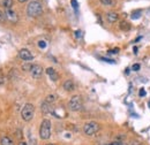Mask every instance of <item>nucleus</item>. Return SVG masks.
Here are the masks:
<instances>
[{"mask_svg":"<svg viewBox=\"0 0 150 145\" xmlns=\"http://www.w3.org/2000/svg\"><path fill=\"white\" fill-rule=\"evenodd\" d=\"M5 15H6V19H7L8 21L13 22V23H16V22H18V20H19L16 12H15V11H13L12 8L6 9V11H5Z\"/></svg>","mask_w":150,"mask_h":145,"instance_id":"6","label":"nucleus"},{"mask_svg":"<svg viewBox=\"0 0 150 145\" xmlns=\"http://www.w3.org/2000/svg\"><path fill=\"white\" fill-rule=\"evenodd\" d=\"M19 145H28V144H27L26 142H20V143H19Z\"/></svg>","mask_w":150,"mask_h":145,"instance_id":"30","label":"nucleus"},{"mask_svg":"<svg viewBox=\"0 0 150 145\" xmlns=\"http://www.w3.org/2000/svg\"><path fill=\"white\" fill-rule=\"evenodd\" d=\"M125 74H126V75L129 74V68H126V69H125Z\"/></svg>","mask_w":150,"mask_h":145,"instance_id":"29","label":"nucleus"},{"mask_svg":"<svg viewBox=\"0 0 150 145\" xmlns=\"http://www.w3.org/2000/svg\"><path fill=\"white\" fill-rule=\"evenodd\" d=\"M68 107L73 112H78L82 109V98L80 96H73L68 103Z\"/></svg>","mask_w":150,"mask_h":145,"instance_id":"4","label":"nucleus"},{"mask_svg":"<svg viewBox=\"0 0 150 145\" xmlns=\"http://www.w3.org/2000/svg\"><path fill=\"white\" fill-rule=\"evenodd\" d=\"M132 69H133V70H139V69H140V64H137V63H136V64H133Z\"/></svg>","mask_w":150,"mask_h":145,"instance_id":"27","label":"nucleus"},{"mask_svg":"<svg viewBox=\"0 0 150 145\" xmlns=\"http://www.w3.org/2000/svg\"><path fill=\"white\" fill-rule=\"evenodd\" d=\"M120 29H121V30H129V29H130V24H129L128 22H125V21H124V22L120 23Z\"/></svg>","mask_w":150,"mask_h":145,"instance_id":"16","label":"nucleus"},{"mask_svg":"<svg viewBox=\"0 0 150 145\" xmlns=\"http://www.w3.org/2000/svg\"><path fill=\"white\" fill-rule=\"evenodd\" d=\"M46 145H54V144H46Z\"/></svg>","mask_w":150,"mask_h":145,"instance_id":"34","label":"nucleus"},{"mask_svg":"<svg viewBox=\"0 0 150 145\" xmlns=\"http://www.w3.org/2000/svg\"><path fill=\"white\" fill-rule=\"evenodd\" d=\"M46 74H47V76L50 77V80L51 81H53V82H57L58 81V79H59V76H58V72L53 69V68H51V67H49V68H46Z\"/></svg>","mask_w":150,"mask_h":145,"instance_id":"9","label":"nucleus"},{"mask_svg":"<svg viewBox=\"0 0 150 145\" xmlns=\"http://www.w3.org/2000/svg\"><path fill=\"white\" fill-rule=\"evenodd\" d=\"M5 20H6V15L1 11H0V22L3 23V22H5Z\"/></svg>","mask_w":150,"mask_h":145,"instance_id":"22","label":"nucleus"},{"mask_svg":"<svg viewBox=\"0 0 150 145\" xmlns=\"http://www.w3.org/2000/svg\"><path fill=\"white\" fill-rule=\"evenodd\" d=\"M31 67H32L31 64H23V66H22V69H23V70H27V71H30V70H31Z\"/></svg>","mask_w":150,"mask_h":145,"instance_id":"21","label":"nucleus"},{"mask_svg":"<svg viewBox=\"0 0 150 145\" xmlns=\"http://www.w3.org/2000/svg\"><path fill=\"white\" fill-rule=\"evenodd\" d=\"M119 52V48H113V50H111V51H109L107 53L109 54H117Z\"/></svg>","mask_w":150,"mask_h":145,"instance_id":"24","label":"nucleus"},{"mask_svg":"<svg viewBox=\"0 0 150 145\" xmlns=\"http://www.w3.org/2000/svg\"><path fill=\"white\" fill-rule=\"evenodd\" d=\"M98 130H99V126H98V123H96V122H94V121L88 122V123H86V124L83 126V131H84V134H86L87 136H93V135H95Z\"/></svg>","mask_w":150,"mask_h":145,"instance_id":"5","label":"nucleus"},{"mask_svg":"<svg viewBox=\"0 0 150 145\" xmlns=\"http://www.w3.org/2000/svg\"><path fill=\"white\" fill-rule=\"evenodd\" d=\"M64 89H65L66 91H73V90L75 89L74 82H73L72 80H67V81H65V83H64Z\"/></svg>","mask_w":150,"mask_h":145,"instance_id":"12","label":"nucleus"},{"mask_svg":"<svg viewBox=\"0 0 150 145\" xmlns=\"http://www.w3.org/2000/svg\"><path fill=\"white\" fill-rule=\"evenodd\" d=\"M30 74L34 79H39L43 74V68L39 66V64H34L31 67V70H30Z\"/></svg>","mask_w":150,"mask_h":145,"instance_id":"7","label":"nucleus"},{"mask_svg":"<svg viewBox=\"0 0 150 145\" xmlns=\"http://www.w3.org/2000/svg\"><path fill=\"white\" fill-rule=\"evenodd\" d=\"M101 3L104 6H112L114 4V0H101Z\"/></svg>","mask_w":150,"mask_h":145,"instance_id":"17","label":"nucleus"},{"mask_svg":"<svg viewBox=\"0 0 150 145\" xmlns=\"http://www.w3.org/2000/svg\"><path fill=\"white\" fill-rule=\"evenodd\" d=\"M39 137L42 139H49L51 137V122H50V120L45 119L42 121L41 128H39Z\"/></svg>","mask_w":150,"mask_h":145,"instance_id":"2","label":"nucleus"},{"mask_svg":"<svg viewBox=\"0 0 150 145\" xmlns=\"http://www.w3.org/2000/svg\"><path fill=\"white\" fill-rule=\"evenodd\" d=\"M72 6H73V8L75 9V11H76L78 9V7H79V4H78V1H76V0H72Z\"/></svg>","mask_w":150,"mask_h":145,"instance_id":"19","label":"nucleus"},{"mask_svg":"<svg viewBox=\"0 0 150 145\" xmlns=\"http://www.w3.org/2000/svg\"><path fill=\"white\" fill-rule=\"evenodd\" d=\"M19 56H20L23 61H30V60L34 59V55H32L31 52H30L29 50H27V48H22V50H20V52H19Z\"/></svg>","mask_w":150,"mask_h":145,"instance_id":"8","label":"nucleus"},{"mask_svg":"<svg viewBox=\"0 0 150 145\" xmlns=\"http://www.w3.org/2000/svg\"><path fill=\"white\" fill-rule=\"evenodd\" d=\"M19 3H26V1H28V0H18Z\"/></svg>","mask_w":150,"mask_h":145,"instance_id":"31","label":"nucleus"},{"mask_svg":"<svg viewBox=\"0 0 150 145\" xmlns=\"http://www.w3.org/2000/svg\"><path fill=\"white\" fill-rule=\"evenodd\" d=\"M55 100H57V96H55V95H49V96L45 98V101H47V103H50V104H53Z\"/></svg>","mask_w":150,"mask_h":145,"instance_id":"15","label":"nucleus"},{"mask_svg":"<svg viewBox=\"0 0 150 145\" xmlns=\"http://www.w3.org/2000/svg\"><path fill=\"white\" fill-rule=\"evenodd\" d=\"M0 4L5 7V9H8L13 6V0H0Z\"/></svg>","mask_w":150,"mask_h":145,"instance_id":"14","label":"nucleus"},{"mask_svg":"<svg viewBox=\"0 0 150 145\" xmlns=\"http://www.w3.org/2000/svg\"><path fill=\"white\" fill-rule=\"evenodd\" d=\"M38 46H39L41 48H45V47H46V42L39 40V42H38Z\"/></svg>","mask_w":150,"mask_h":145,"instance_id":"20","label":"nucleus"},{"mask_svg":"<svg viewBox=\"0 0 150 145\" xmlns=\"http://www.w3.org/2000/svg\"><path fill=\"white\" fill-rule=\"evenodd\" d=\"M101 60H103V61H107V62H110V63H116V61L110 60V59H106V58H101Z\"/></svg>","mask_w":150,"mask_h":145,"instance_id":"26","label":"nucleus"},{"mask_svg":"<svg viewBox=\"0 0 150 145\" xmlns=\"http://www.w3.org/2000/svg\"><path fill=\"white\" fill-rule=\"evenodd\" d=\"M139 95H140V97H144V96H145V90H144L143 88H142V89H140Z\"/></svg>","mask_w":150,"mask_h":145,"instance_id":"25","label":"nucleus"},{"mask_svg":"<svg viewBox=\"0 0 150 145\" xmlns=\"http://www.w3.org/2000/svg\"><path fill=\"white\" fill-rule=\"evenodd\" d=\"M133 51H134V53H136V52H137V48H136V47H134V48H133Z\"/></svg>","mask_w":150,"mask_h":145,"instance_id":"32","label":"nucleus"},{"mask_svg":"<svg viewBox=\"0 0 150 145\" xmlns=\"http://www.w3.org/2000/svg\"><path fill=\"white\" fill-rule=\"evenodd\" d=\"M75 37H76V38H81L82 37V31L81 30H76V31H75Z\"/></svg>","mask_w":150,"mask_h":145,"instance_id":"23","label":"nucleus"},{"mask_svg":"<svg viewBox=\"0 0 150 145\" xmlns=\"http://www.w3.org/2000/svg\"><path fill=\"white\" fill-rule=\"evenodd\" d=\"M42 112H43L44 114H50V113H52V112H53L52 104H50V103H47V101H44V103L42 104Z\"/></svg>","mask_w":150,"mask_h":145,"instance_id":"11","label":"nucleus"},{"mask_svg":"<svg viewBox=\"0 0 150 145\" xmlns=\"http://www.w3.org/2000/svg\"><path fill=\"white\" fill-rule=\"evenodd\" d=\"M34 114H35V107L32 104H26L21 111V117L23 121L26 122H29L32 120L34 117Z\"/></svg>","mask_w":150,"mask_h":145,"instance_id":"3","label":"nucleus"},{"mask_svg":"<svg viewBox=\"0 0 150 145\" xmlns=\"http://www.w3.org/2000/svg\"><path fill=\"white\" fill-rule=\"evenodd\" d=\"M0 144H1V145H14L13 140L9 137H7V136H3L1 137V139H0Z\"/></svg>","mask_w":150,"mask_h":145,"instance_id":"13","label":"nucleus"},{"mask_svg":"<svg viewBox=\"0 0 150 145\" xmlns=\"http://www.w3.org/2000/svg\"><path fill=\"white\" fill-rule=\"evenodd\" d=\"M107 145H125V144L120 143V142H114V143H111V144H107Z\"/></svg>","mask_w":150,"mask_h":145,"instance_id":"28","label":"nucleus"},{"mask_svg":"<svg viewBox=\"0 0 150 145\" xmlns=\"http://www.w3.org/2000/svg\"><path fill=\"white\" fill-rule=\"evenodd\" d=\"M4 83V80L3 79H0V84H3Z\"/></svg>","mask_w":150,"mask_h":145,"instance_id":"33","label":"nucleus"},{"mask_svg":"<svg viewBox=\"0 0 150 145\" xmlns=\"http://www.w3.org/2000/svg\"><path fill=\"white\" fill-rule=\"evenodd\" d=\"M106 20L110 23H114V22H117L119 20V15L117 13H114V12H109V13H106Z\"/></svg>","mask_w":150,"mask_h":145,"instance_id":"10","label":"nucleus"},{"mask_svg":"<svg viewBox=\"0 0 150 145\" xmlns=\"http://www.w3.org/2000/svg\"><path fill=\"white\" fill-rule=\"evenodd\" d=\"M140 16H141V11H136V12H133V14H132V19L133 20H137V19H140Z\"/></svg>","mask_w":150,"mask_h":145,"instance_id":"18","label":"nucleus"},{"mask_svg":"<svg viewBox=\"0 0 150 145\" xmlns=\"http://www.w3.org/2000/svg\"><path fill=\"white\" fill-rule=\"evenodd\" d=\"M42 13H43V6H42V4L39 1L34 0V1L29 3L28 7H27V14H28V16H30V17H37Z\"/></svg>","mask_w":150,"mask_h":145,"instance_id":"1","label":"nucleus"}]
</instances>
